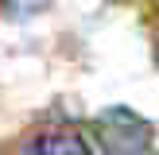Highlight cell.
<instances>
[{"mask_svg":"<svg viewBox=\"0 0 159 155\" xmlns=\"http://www.w3.org/2000/svg\"><path fill=\"white\" fill-rule=\"evenodd\" d=\"M20 155H89L85 140L70 128H51V132H39L31 136L27 144L20 147Z\"/></svg>","mask_w":159,"mask_h":155,"instance_id":"7a4b0ae2","label":"cell"},{"mask_svg":"<svg viewBox=\"0 0 159 155\" xmlns=\"http://www.w3.org/2000/svg\"><path fill=\"white\" fill-rule=\"evenodd\" d=\"M93 136H97L105 155H155V128L132 108H105L93 120Z\"/></svg>","mask_w":159,"mask_h":155,"instance_id":"6da1fadb","label":"cell"}]
</instances>
